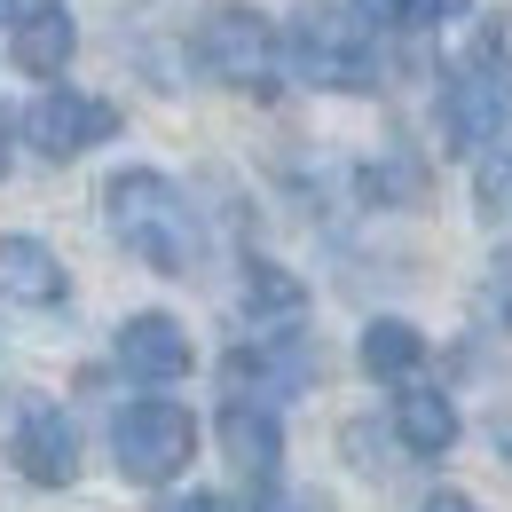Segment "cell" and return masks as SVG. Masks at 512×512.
I'll return each mask as SVG.
<instances>
[{
  "instance_id": "obj_3",
  "label": "cell",
  "mask_w": 512,
  "mask_h": 512,
  "mask_svg": "<svg viewBox=\"0 0 512 512\" xmlns=\"http://www.w3.org/2000/svg\"><path fill=\"white\" fill-rule=\"evenodd\" d=\"M284 71L308 79L323 95H363L379 87V56H371V32L355 8H331V0H308L292 24H284Z\"/></svg>"
},
{
  "instance_id": "obj_10",
  "label": "cell",
  "mask_w": 512,
  "mask_h": 512,
  "mask_svg": "<svg viewBox=\"0 0 512 512\" xmlns=\"http://www.w3.org/2000/svg\"><path fill=\"white\" fill-rule=\"evenodd\" d=\"M64 260L48 253L40 237H0V300H16V308H56L64 300Z\"/></svg>"
},
{
  "instance_id": "obj_5",
  "label": "cell",
  "mask_w": 512,
  "mask_h": 512,
  "mask_svg": "<svg viewBox=\"0 0 512 512\" xmlns=\"http://www.w3.org/2000/svg\"><path fill=\"white\" fill-rule=\"evenodd\" d=\"M111 457H119L127 481L158 489V481H174V473L197 457V418L182 410V402H166V394L127 402V410L111 418Z\"/></svg>"
},
{
  "instance_id": "obj_13",
  "label": "cell",
  "mask_w": 512,
  "mask_h": 512,
  "mask_svg": "<svg viewBox=\"0 0 512 512\" xmlns=\"http://www.w3.org/2000/svg\"><path fill=\"white\" fill-rule=\"evenodd\" d=\"M71 48H79V32H71L64 0H48V8H32V16L16 24V71H32V79H56V71L71 64Z\"/></svg>"
},
{
  "instance_id": "obj_21",
  "label": "cell",
  "mask_w": 512,
  "mask_h": 512,
  "mask_svg": "<svg viewBox=\"0 0 512 512\" xmlns=\"http://www.w3.org/2000/svg\"><path fill=\"white\" fill-rule=\"evenodd\" d=\"M166 512H229V497H174Z\"/></svg>"
},
{
  "instance_id": "obj_6",
  "label": "cell",
  "mask_w": 512,
  "mask_h": 512,
  "mask_svg": "<svg viewBox=\"0 0 512 512\" xmlns=\"http://www.w3.org/2000/svg\"><path fill=\"white\" fill-rule=\"evenodd\" d=\"M8 457H16V473L32 481V489H64L79 481V426H71V410L56 402H16V418H8Z\"/></svg>"
},
{
  "instance_id": "obj_8",
  "label": "cell",
  "mask_w": 512,
  "mask_h": 512,
  "mask_svg": "<svg viewBox=\"0 0 512 512\" xmlns=\"http://www.w3.org/2000/svg\"><path fill=\"white\" fill-rule=\"evenodd\" d=\"M119 371L142 386H174L197 371V347L174 316H127L119 323Z\"/></svg>"
},
{
  "instance_id": "obj_11",
  "label": "cell",
  "mask_w": 512,
  "mask_h": 512,
  "mask_svg": "<svg viewBox=\"0 0 512 512\" xmlns=\"http://www.w3.org/2000/svg\"><path fill=\"white\" fill-rule=\"evenodd\" d=\"M394 434H402V449H418V457H442V449H457V410H449V394H434V386H402L394 394Z\"/></svg>"
},
{
  "instance_id": "obj_19",
  "label": "cell",
  "mask_w": 512,
  "mask_h": 512,
  "mask_svg": "<svg viewBox=\"0 0 512 512\" xmlns=\"http://www.w3.org/2000/svg\"><path fill=\"white\" fill-rule=\"evenodd\" d=\"M418 512H481V505H473V497H457V489H434Z\"/></svg>"
},
{
  "instance_id": "obj_14",
  "label": "cell",
  "mask_w": 512,
  "mask_h": 512,
  "mask_svg": "<svg viewBox=\"0 0 512 512\" xmlns=\"http://www.w3.org/2000/svg\"><path fill=\"white\" fill-rule=\"evenodd\" d=\"M418 363H426V339H418V323L379 316L371 331H363V371H371V379L410 386V379H418Z\"/></svg>"
},
{
  "instance_id": "obj_1",
  "label": "cell",
  "mask_w": 512,
  "mask_h": 512,
  "mask_svg": "<svg viewBox=\"0 0 512 512\" xmlns=\"http://www.w3.org/2000/svg\"><path fill=\"white\" fill-rule=\"evenodd\" d=\"M103 221H111V237H119L142 268H158V276H190L197 253H205V229H197L190 197L174 190L166 174H150V166H127V174L103 182Z\"/></svg>"
},
{
  "instance_id": "obj_16",
  "label": "cell",
  "mask_w": 512,
  "mask_h": 512,
  "mask_svg": "<svg viewBox=\"0 0 512 512\" xmlns=\"http://www.w3.org/2000/svg\"><path fill=\"white\" fill-rule=\"evenodd\" d=\"M457 0H355V16L363 24H379V32H426V24H442Z\"/></svg>"
},
{
  "instance_id": "obj_18",
  "label": "cell",
  "mask_w": 512,
  "mask_h": 512,
  "mask_svg": "<svg viewBox=\"0 0 512 512\" xmlns=\"http://www.w3.org/2000/svg\"><path fill=\"white\" fill-rule=\"evenodd\" d=\"M260 512H331V497H316V489H292V497L268 489V505H260Z\"/></svg>"
},
{
  "instance_id": "obj_2",
  "label": "cell",
  "mask_w": 512,
  "mask_h": 512,
  "mask_svg": "<svg viewBox=\"0 0 512 512\" xmlns=\"http://www.w3.org/2000/svg\"><path fill=\"white\" fill-rule=\"evenodd\" d=\"M442 127L457 150H489L512 127V71H505V16H481L473 40L457 48L442 87Z\"/></svg>"
},
{
  "instance_id": "obj_4",
  "label": "cell",
  "mask_w": 512,
  "mask_h": 512,
  "mask_svg": "<svg viewBox=\"0 0 512 512\" xmlns=\"http://www.w3.org/2000/svg\"><path fill=\"white\" fill-rule=\"evenodd\" d=\"M190 56L205 79H221L237 95H276V79H284V32L260 8H245V0H221V8L197 16Z\"/></svg>"
},
{
  "instance_id": "obj_15",
  "label": "cell",
  "mask_w": 512,
  "mask_h": 512,
  "mask_svg": "<svg viewBox=\"0 0 512 512\" xmlns=\"http://www.w3.org/2000/svg\"><path fill=\"white\" fill-rule=\"evenodd\" d=\"M300 300H308V292H300L276 260H245V308H253V316H300Z\"/></svg>"
},
{
  "instance_id": "obj_9",
  "label": "cell",
  "mask_w": 512,
  "mask_h": 512,
  "mask_svg": "<svg viewBox=\"0 0 512 512\" xmlns=\"http://www.w3.org/2000/svg\"><path fill=\"white\" fill-rule=\"evenodd\" d=\"M221 449H229V465H237L245 481L276 489V465H284V426H276V410H268V402L229 394V402H221Z\"/></svg>"
},
{
  "instance_id": "obj_7",
  "label": "cell",
  "mask_w": 512,
  "mask_h": 512,
  "mask_svg": "<svg viewBox=\"0 0 512 512\" xmlns=\"http://www.w3.org/2000/svg\"><path fill=\"white\" fill-rule=\"evenodd\" d=\"M111 134H119V103H103V95L48 87V95L24 111V142H32L40 158H79V150H95V142H111Z\"/></svg>"
},
{
  "instance_id": "obj_17",
  "label": "cell",
  "mask_w": 512,
  "mask_h": 512,
  "mask_svg": "<svg viewBox=\"0 0 512 512\" xmlns=\"http://www.w3.org/2000/svg\"><path fill=\"white\" fill-rule=\"evenodd\" d=\"M481 205H489V213H512V127L481 150Z\"/></svg>"
},
{
  "instance_id": "obj_12",
  "label": "cell",
  "mask_w": 512,
  "mask_h": 512,
  "mask_svg": "<svg viewBox=\"0 0 512 512\" xmlns=\"http://www.w3.org/2000/svg\"><path fill=\"white\" fill-rule=\"evenodd\" d=\"M292 386H308V355H292V347H237L229 355V394H245V402L276 410V394H292Z\"/></svg>"
},
{
  "instance_id": "obj_20",
  "label": "cell",
  "mask_w": 512,
  "mask_h": 512,
  "mask_svg": "<svg viewBox=\"0 0 512 512\" xmlns=\"http://www.w3.org/2000/svg\"><path fill=\"white\" fill-rule=\"evenodd\" d=\"M32 8H48V0H0V24H8V32H16V24H24V16H32Z\"/></svg>"
}]
</instances>
